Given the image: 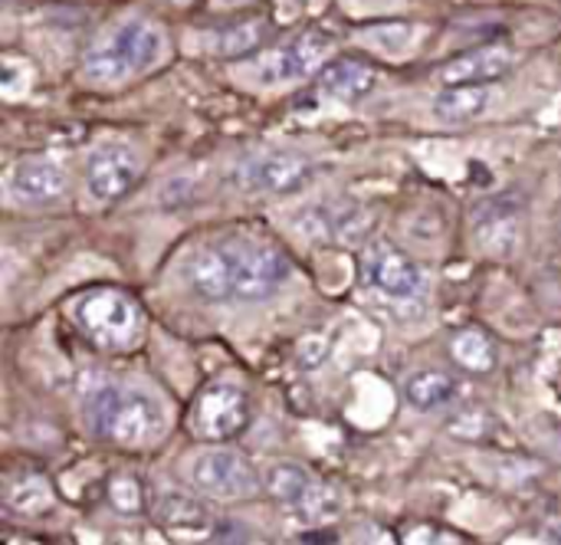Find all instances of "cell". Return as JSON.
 <instances>
[{
    "label": "cell",
    "mask_w": 561,
    "mask_h": 545,
    "mask_svg": "<svg viewBox=\"0 0 561 545\" xmlns=\"http://www.w3.org/2000/svg\"><path fill=\"white\" fill-rule=\"evenodd\" d=\"M477 240L486 253L506 257L523 240V214L510 204H486L477 217Z\"/></svg>",
    "instance_id": "cell-14"
},
{
    "label": "cell",
    "mask_w": 561,
    "mask_h": 545,
    "mask_svg": "<svg viewBox=\"0 0 561 545\" xmlns=\"http://www.w3.org/2000/svg\"><path fill=\"white\" fill-rule=\"evenodd\" d=\"M302 227L309 230V237H332V240L355 243L371 227V217L355 204H339V207H316L309 214V224Z\"/></svg>",
    "instance_id": "cell-17"
},
{
    "label": "cell",
    "mask_w": 561,
    "mask_h": 545,
    "mask_svg": "<svg viewBox=\"0 0 561 545\" xmlns=\"http://www.w3.org/2000/svg\"><path fill=\"white\" fill-rule=\"evenodd\" d=\"M178 3H191V0H178Z\"/></svg>",
    "instance_id": "cell-28"
},
{
    "label": "cell",
    "mask_w": 561,
    "mask_h": 545,
    "mask_svg": "<svg viewBox=\"0 0 561 545\" xmlns=\"http://www.w3.org/2000/svg\"><path fill=\"white\" fill-rule=\"evenodd\" d=\"M158 513L168 526H204L207 520V510L184 493H164L158 503Z\"/></svg>",
    "instance_id": "cell-25"
},
{
    "label": "cell",
    "mask_w": 561,
    "mask_h": 545,
    "mask_svg": "<svg viewBox=\"0 0 561 545\" xmlns=\"http://www.w3.org/2000/svg\"><path fill=\"white\" fill-rule=\"evenodd\" d=\"M312 178V161L289 151L250 155L233 168V184L250 194H289Z\"/></svg>",
    "instance_id": "cell-6"
},
{
    "label": "cell",
    "mask_w": 561,
    "mask_h": 545,
    "mask_svg": "<svg viewBox=\"0 0 561 545\" xmlns=\"http://www.w3.org/2000/svg\"><path fill=\"white\" fill-rule=\"evenodd\" d=\"M516 66V53L510 46H480V49H470L457 59H450L444 69H440V79L444 86H460V82H493L500 76H506L510 69Z\"/></svg>",
    "instance_id": "cell-13"
},
{
    "label": "cell",
    "mask_w": 561,
    "mask_h": 545,
    "mask_svg": "<svg viewBox=\"0 0 561 545\" xmlns=\"http://www.w3.org/2000/svg\"><path fill=\"white\" fill-rule=\"evenodd\" d=\"M108 503L112 510H118L122 516H138L145 510V490L141 480L131 474H115L108 480Z\"/></svg>",
    "instance_id": "cell-24"
},
{
    "label": "cell",
    "mask_w": 561,
    "mask_h": 545,
    "mask_svg": "<svg viewBox=\"0 0 561 545\" xmlns=\"http://www.w3.org/2000/svg\"><path fill=\"white\" fill-rule=\"evenodd\" d=\"M289 513H293L296 520H302V523L322 526V523H332V520H339V516L345 513V497H342L335 487H329V484H322V480H312L309 490L289 507Z\"/></svg>",
    "instance_id": "cell-19"
},
{
    "label": "cell",
    "mask_w": 561,
    "mask_h": 545,
    "mask_svg": "<svg viewBox=\"0 0 561 545\" xmlns=\"http://www.w3.org/2000/svg\"><path fill=\"white\" fill-rule=\"evenodd\" d=\"M260 36H263V26L256 20L237 23V26H230V30H224V33L214 36V53H227V56L247 53V49H253L260 43Z\"/></svg>",
    "instance_id": "cell-26"
},
{
    "label": "cell",
    "mask_w": 561,
    "mask_h": 545,
    "mask_svg": "<svg viewBox=\"0 0 561 545\" xmlns=\"http://www.w3.org/2000/svg\"><path fill=\"white\" fill-rule=\"evenodd\" d=\"M247 424H250V401L240 385L220 382L201 391L194 405V431L204 441L210 444L233 441Z\"/></svg>",
    "instance_id": "cell-7"
},
{
    "label": "cell",
    "mask_w": 561,
    "mask_h": 545,
    "mask_svg": "<svg viewBox=\"0 0 561 545\" xmlns=\"http://www.w3.org/2000/svg\"><path fill=\"white\" fill-rule=\"evenodd\" d=\"M79 329L105 352H125L141 339V309L118 289H92L76 303Z\"/></svg>",
    "instance_id": "cell-3"
},
{
    "label": "cell",
    "mask_w": 561,
    "mask_h": 545,
    "mask_svg": "<svg viewBox=\"0 0 561 545\" xmlns=\"http://www.w3.org/2000/svg\"><path fill=\"white\" fill-rule=\"evenodd\" d=\"M375 82H378L375 69L365 66V63H358V59H335L319 76L322 92L332 95V99H339V102H358V99H365L375 89Z\"/></svg>",
    "instance_id": "cell-16"
},
{
    "label": "cell",
    "mask_w": 561,
    "mask_h": 545,
    "mask_svg": "<svg viewBox=\"0 0 561 545\" xmlns=\"http://www.w3.org/2000/svg\"><path fill=\"white\" fill-rule=\"evenodd\" d=\"M191 484L210 500H253L266 484L256 467L230 447H210L194 457Z\"/></svg>",
    "instance_id": "cell-5"
},
{
    "label": "cell",
    "mask_w": 561,
    "mask_h": 545,
    "mask_svg": "<svg viewBox=\"0 0 561 545\" xmlns=\"http://www.w3.org/2000/svg\"><path fill=\"white\" fill-rule=\"evenodd\" d=\"M329 39L322 33H302L296 39H289L286 46L266 53L256 63V82L260 86H286V82H299L306 76H312L325 56H329Z\"/></svg>",
    "instance_id": "cell-10"
},
{
    "label": "cell",
    "mask_w": 561,
    "mask_h": 545,
    "mask_svg": "<svg viewBox=\"0 0 561 545\" xmlns=\"http://www.w3.org/2000/svg\"><path fill=\"white\" fill-rule=\"evenodd\" d=\"M7 507L23 513V516H36V513H46L53 507V493L39 477H23L7 490Z\"/></svg>",
    "instance_id": "cell-23"
},
{
    "label": "cell",
    "mask_w": 561,
    "mask_h": 545,
    "mask_svg": "<svg viewBox=\"0 0 561 545\" xmlns=\"http://www.w3.org/2000/svg\"><path fill=\"white\" fill-rule=\"evenodd\" d=\"M417 36H421V30H417L414 23H378V26H368V30L362 33L365 43H371L375 49H381V53H388V56L408 53V49L417 43Z\"/></svg>",
    "instance_id": "cell-22"
},
{
    "label": "cell",
    "mask_w": 561,
    "mask_h": 545,
    "mask_svg": "<svg viewBox=\"0 0 561 545\" xmlns=\"http://www.w3.org/2000/svg\"><path fill=\"white\" fill-rule=\"evenodd\" d=\"M69 191V171L53 158H20L7 174V194L16 204H56Z\"/></svg>",
    "instance_id": "cell-11"
},
{
    "label": "cell",
    "mask_w": 561,
    "mask_h": 545,
    "mask_svg": "<svg viewBox=\"0 0 561 545\" xmlns=\"http://www.w3.org/2000/svg\"><path fill=\"white\" fill-rule=\"evenodd\" d=\"M224 247L233 270V299L263 303L276 296L289 280V260L276 247L256 240H230Z\"/></svg>",
    "instance_id": "cell-4"
},
{
    "label": "cell",
    "mask_w": 561,
    "mask_h": 545,
    "mask_svg": "<svg viewBox=\"0 0 561 545\" xmlns=\"http://www.w3.org/2000/svg\"><path fill=\"white\" fill-rule=\"evenodd\" d=\"M82 411L89 428L125 451H148L168 434L164 405L141 388H118L99 378L82 395Z\"/></svg>",
    "instance_id": "cell-1"
},
{
    "label": "cell",
    "mask_w": 561,
    "mask_h": 545,
    "mask_svg": "<svg viewBox=\"0 0 561 545\" xmlns=\"http://www.w3.org/2000/svg\"><path fill=\"white\" fill-rule=\"evenodd\" d=\"M138 178H141V158L122 141L99 145L85 161V191L95 204H112L125 197Z\"/></svg>",
    "instance_id": "cell-9"
},
{
    "label": "cell",
    "mask_w": 561,
    "mask_h": 545,
    "mask_svg": "<svg viewBox=\"0 0 561 545\" xmlns=\"http://www.w3.org/2000/svg\"><path fill=\"white\" fill-rule=\"evenodd\" d=\"M457 391H460V382L440 368L414 372L404 385V398L414 411H437V408L450 405L457 398Z\"/></svg>",
    "instance_id": "cell-18"
},
{
    "label": "cell",
    "mask_w": 561,
    "mask_h": 545,
    "mask_svg": "<svg viewBox=\"0 0 561 545\" xmlns=\"http://www.w3.org/2000/svg\"><path fill=\"white\" fill-rule=\"evenodd\" d=\"M164 53V33L148 20L118 23L85 56V76L95 82H125L148 72Z\"/></svg>",
    "instance_id": "cell-2"
},
{
    "label": "cell",
    "mask_w": 561,
    "mask_h": 545,
    "mask_svg": "<svg viewBox=\"0 0 561 545\" xmlns=\"http://www.w3.org/2000/svg\"><path fill=\"white\" fill-rule=\"evenodd\" d=\"M490 102H493V89L486 82H460L434 95V115L447 125H463L486 115Z\"/></svg>",
    "instance_id": "cell-15"
},
{
    "label": "cell",
    "mask_w": 561,
    "mask_h": 545,
    "mask_svg": "<svg viewBox=\"0 0 561 545\" xmlns=\"http://www.w3.org/2000/svg\"><path fill=\"white\" fill-rule=\"evenodd\" d=\"M224 3H237V0H224Z\"/></svg>",
    "instance_id": "cell-29"
},
{
    "label": "cell",
    "mask_w": 561,
    "mask_h": 545,
    "mask_svg": "<svg viewBox=\"0 0 561 545\" xmlns=\"http://www.w3.org/2000/svg\"><path fill=\"white\" fill-rule=\"evenodd\" d=\"M184 280H187L191 293H197L207 303L233 299V270H230L227 247L220 243V247L197 250L184 266Z\"/></svg>",
    "instance_id": "cell-12"
},
{
    "label": "cell",
    "mask_w": 561,
    "mask_h": 545,
    "mask_svg": "<svg viewBox=\"0 0 561 545\" xmlns=\"http://www.w3.org/2000/svg\"><path fill=\"white\" fill-rule=\"evenodd\" d=\"M362 276H365L368 289H375L388 299H398V303L417 299L427 286V276L421 273V266L388 243H371L365 250Z\"/></svg>",
    "instance_id": "cell-8"
},
{
    "label": "cell",
    "mask_w": 561,
    "mask_h": 545,
    "mask_svg": "<svg viewBox=\"0 0 561 545\" xmlns=\"http://www.w3.org/2000/svg\"><path fill=\"white\" fill-rule=\"evenodd\" d=\"M316 477L312 474H306L299 464H273L270 470H266V490L273 493V500L276 503H283L286 510L309 490V484H312Z\"/></svg>",
    "instance_id": "cell-20"
},
{
    "label": "cell",
    "mask_w": 561,
    "mask_h": 545,
    "mask_svg": "<svg viewBox=\"0 0 561 545\" xmlns=\"http://www.w3.org/2000/svg\"><path fill=\"white\" fill-rule=\"evenodd\" d=\"M450 352H454V359H457L463 368H470V372H490L493 362H496L493 342H490L483 332H477V329L457 332L454 342H450Z\"/></svg>",
    "instance_id": "cell-21"
},
{
    "label": "cell",
    "mask_w": 561,
    "mask_h": 545,
    "mask_svg": "<svg viewBox=\"0 0 561 545\" xmlns=\"http://www.w3.org/2000/svg\"><path fill=\"white\" fill-rule=\"evenodd\" d=\"M542 540H546V543H561V520H552V523L546 526Z\"/></svg>",
    "instance_id": "cell-27"
}]
</instances>
